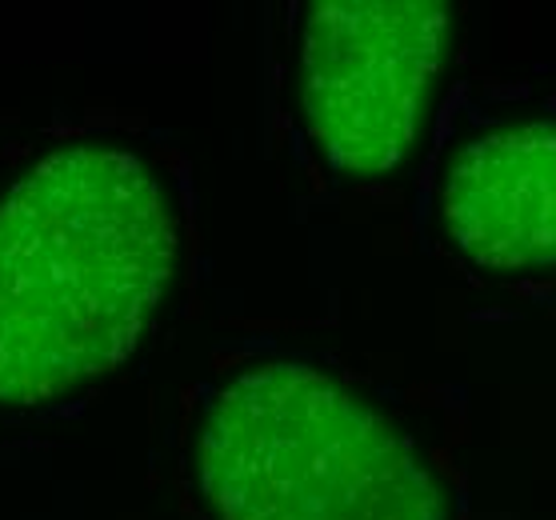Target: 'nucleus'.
Returning <instances> with one entry per match:
<instances>
[{"label":"nucleus","mask_w":556,"mask_h":520,"mask_svg":"<svg viewBox=\"0 0 556 520\" xmlns=\"http://www.w3.org/2000/svg\"><path fill=\"white\" fill-rule=\"evenodd\" d=\"M189 261V192L113 125L45 140L0 189V417L64 408L144 348Z\"/></svg>","instance_id":"obj_1"},{"label":"nucleus","mask_w":556,"mask_h":520,"mask_svg":"<svg viewBox=\"0 0 556 520\" xmlns=\"http://www.w3.org/2000/svg\"><path fill=\"white\" fill-rule=\"evenodd\" d=\"M180 477L197 520H460L425 432L332 360L249 344L189 396Z\"/></svg>","instance_id":"obj_2"},{"label":"nucleus","mask_w":556,"mask_h":520,"mask_svg":"<svg viewBox=\"0 0 556 520\" xmlns=\"http://www.w3.org/2000/svg\"><path fill=\"white\" fill-rule=\"evenodd\" d=\"M444 0H313L292 25L289 104L332 185L384 180L417 156L453 61Z\"/></svg>","instance_id":"obj_3"},{"label":"nucleus","mask_w":556,"mask_h":520,"mask_svg":"<svg viewBox=\"0 0 556 520\" xmlns=\"http://www.w3.org/2000/svg\"><path fill=\"white\" fill-rule=\"evenodd\" d=\"M429 232L481 277L556 272V113L489 116L441 144Z\"/></svg>","instance_id":"obj_4"}]
</instances>
